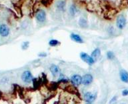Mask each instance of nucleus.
<instances>
[{
	"mask_svg": "<svg viewBox=\"0 0 128 104\" xmlns=\"http://www.w3.org/2000/svg\"><path fill=\"white\" fill-rule=\"evenodd\" d=\"M126 17L123 15H120L118 17L117 19V26L119 29H124V27L126 26Z\"/></svg>",
	"mask_w": 128,
	"mask_h": 104,
	"instance_id": "nucleus-1",
	"label": "nucleus"
},
{
	"mask_svg": "<svg viewBox=\"0 0 128 104\" xmlns=\"http://www.w3.org/2000/svg\"><path fill=\"white\" fill-rule=\"evenodd\" d=\"M81 58L84 61L86 62L89 65H92L94 63L95 60L92 58V57L89 56L88 54H87L85 53H82L80 55Z\"/></svg>",
	"mask_w": 128,
	"mask_h": 104,
	"instance_id": "nucleus-2",
	"label": "nucleus"
},
{
	"mask_svg": "<svg viewBox=\"0 0 128 104\" xmlns=\"http://www.w3.org/2000/svg\"><path fill=\"white\" fill-rule=\"evenodd\" d=\"M21 78L23 79V81L25 83H30L31 81H33V76L32 73H30V71H24L21 75Z\"/></svg>",
	"mask_w": 128,
	"mask_h": 104,
	"instance_id": "nucleus-3",
	"label": "nucleus"
},
{
	"mask_svg": "<svg viewBox=\"0 0 128 104\" xmlns=\"http://www.w3.org/2000/svg\"><path fill=\"white\" fill-rule=\"evenodd\" d=\"M36 16L38 21H39L40 22H43V21H45V19H46L45 12L42 9H40L37 11Z\"/></svg>",
	"mask_w": 128,
	"mask_h": 104,
	"instance_id": "nucleus-4",
	"label": "nucleus"
},
{
	"mask_svg": "<svg viewBox=\"0 0 128 104\" xmlns=\"http://www.w3.org/2000/svg\"><path fill=\"white\" fill-rule=\"evenodd\" d=\"M93 81L92 75L90 74H85L82 77V83L84 85H90Z\"/></svg>",
	"mask_w": 128,
	"mask_h": 104,
	"instance_id": "nucleus-5",
	"label": "nucleus"
},
{
	"mask_svg": "<svg viewBox=\"0 0 128 104\" xmlns=\"http://www.w3.org/2000/svg\"><path fill=\"white\" fill-rule=\"evenodd\" d=\"M71 81L74 85L78 86L82 83V77L79 75H74L71 78Z\"/></svg>",
	"mask_w": 128,
	"mask_h": 104,
	"instance_id": "nucleus-6",
	"label": "nucleus"
},
{
	"mask_svg": "<svg viewBox=\"0 0 128 104\" xmlns=\"http://www.w3.org/2000/svg\"><path fill=\"white\" fill-rule=\"evenodd\" d=\"M84 98H85V100L86 101L87 103L89 104H91L92 103L96 98V95L95 94H93L91 92H87L86 94H85L84 95Z\"/></svg>",
	"mask_w": 128,
	"mask_h": 104,
	"instance_id": "nucleus-7",
	"label": "nucleus"
},
{
	"mask_svg": "<svg viewBox=\"0 0 128 104\" xmlns=\"http://www.w3.org/2000/svg\"><path fill=\"white\" fill-rule=\"evenodd\" d=\"M9 33V27L5 24L0 25V35L3 37H6Z\"/></svg>",
	"mask_w": 128,
	"mask_h": 104,
	"instance_id": "nucleus-8",
	"label": "nucleus"
},
{
	"mask_svg": "<svg viewBox=\"0 0 128 104\" xmlns=\"http://www.w3.org/2000/svg\"><path fill=\"white\" fill-rule=\"evenodd\" d=\"M33 84H34V88L35 90H38L41 88L43 82L42 80V78H39V79H33Z\"/></svg>",
	"mask_w": 128,
	"mask_h": 104,
	"instance_id": "nucleus-9",
	"label": "nucleus"
},
{
	"mask_svg": "<svg viewBox=\"0 0 128 104\" xmlns=\"http://www.w3.org/2000/svg\"><path fill=\"white\" fill-rule=\"evenodd\" d=\"M65 90L67 91V92L69 93H71V94H76V95H78L79 94V92H78V90H77V88H76L75 85H69L65 88Z\"/></svg>",
	"mask_w": 128,
	"mask_h": 104,
	"instance_id": "nucleus-10",
	"label": "nucleus"
},
{
	"mask_svg": "<svg viewBox=\"0 0 128 104\" xmlns=\"http://www.w3.org/2000/svg\"><path fill=\"white\" fill-rule=\"evenodd\" d=\"M120 77L123 82L128 83V73L126 70H122L120 71Z\"/></svg>",
	"mask_w": 128,
	"mask_h": 104,
	"instance_id": "nucleus-11",
	"label": "nucleus"
},
{
	"mask_svg": "<svg viewBox=\"0 0 128 104\" xmlns=\"http://www.w3.org/2000/svg\"><path fill=\"white\" fill-rule=\"evenodd\" d=\"M59 84V82H57V83H56V82H51L50 83H47L46 85L47 88H48L50 91H55V90H56L57 89Z\"/></svg>",
	"mask_w": 128,
	"mask_h": 104,
	"instance_id": "nucleus-12",
	"label": "nucleus"
},
{
	"mask_svg": "<svg viewBox=\"0 0 128 104\" xmlns=\"http://www.w3.org/2000/svg\"><path fill=\"white\" fill-rule=\"evenodd\" d=\"M50 71L53 76H57L59 73V69L55 65H52L50 67Z\"/></svg>",
	"mask_w": 128,
	"mask_h": 104,
	"instance_id": "nucleus-13",
	"label": "nucleus"
},
{
	"mask_svg": "<svg viewBox=\"0 0 128 104\" xmlns=\"http://www.w3.org/2000/svg\"><path fill=\"white\" fill-rule=\"evenodd\" d=\"M71 38L73 41L76 42H78V43H83V40L82 39V38L80 37L79 35L78 34H75V33H72L71 35Z\"/></svg>",
	"mask_w": 128,
	"mask_h": 104,
	"instance_id": "nucleus-14",
	"label": "nucleus"
},
{
	"mask_svg": "<svg viewBox=\"0 0 128 104\" xmlns=\"http://www.w3.org/2000/svg\"><path fill=\"white\" fill-rule=\"evenodd\" d=\"M100 54H101L100 50H99V49H95V50L92 52V53H91V57H92V58L94 60H97V59L99 57V56H100Z\"/></svg>",
	"mask_w": 128,
	"mask_h": 104,
	"instance_id": "nucleus-15",
	"label": "nucleus"
},
{
	"mask_svg": "<svg viewBox=\"0 0 128 104\" xmlns=\"http://www.w3.org/2000/svg\"><path fill=\"white\" fill-rule=\"evenodd\" d=\"M65 3L63 1H59L57 3V7L60 9V10H63V9L65 8Z\"/></svg>",
	"mask_w": 128,
	"mask_h": 104,
	"instance_id": "nucleus-16",
	"label": "nucleus"
},
{
	"mask_svg": "<svg viewBox=\"0 0 128 104\" xmlns=\"http://www.w3.org/2000/svg\"><path fill=\"white\" fill-rule=\"evenodd\" d=\"M53 0H42V4L44 5L45 6L47 7L48 5H49L52 3Z\"/></svg>",
	"mask_w": 128,
	"mask_h": 104,
	"instance_id": "nucleus-17",
	"label": "nucleus"
},
{
	"mask_svg": "<svg viewBox=\"0 0 128 104\" xmlns=\"http://www.w3.org/2000/svg\"><path fill=\"white\" fill-rule=\"evenodd\" d=\"M49 45H50L51 46H57L58 44H59V42L56 40H51L50 42H49Z\"/></svg>",
	"mask_w": 128,
	"mask_h": 104,
	"instance_id": "nucleus-18",
	"label": "nucleus"
},
{
	"mask_svg": "<svg viewBox=\"0 0 128 104\" xmlns=\"http://www.w3.org/2000/svg\"><path fill=\"white\" fill-rule=\"evenodd\" d=\"M107 57L109 59H113L115 55H114V53L112 52H108L107 53Z\"/></svg>",
	"mask_w": 128,
	"mask_h": 104,
	"instance_id": "nucleus-19",
	"label": "nucleus"
},
{
	"mask_svg": "<svg viewBox=\"0 0 128 104\" xmlns=\"http://www.w3.org/2000/svg\"><path fill=\"white\" fill-rule=\"evenodd\" d=\"M28 46H29V42H24L23 44V46H22V49H23V50H26V49L28 48Z\"/></svg>",
	"mask_w": 128,
	"mask_h": 104,
	"instance_id": "nucleus-20",
	"label": "nucleus"
},
{
	"mask_svg": "<svg viewBox=\"0 0 128 104\" xmlns=\"http://www.w3.org/2000/svg\"><path fill=\"white\" fill-rule=\"evenodd\" d=\"M122 94H123V96H128V90H124L123 92H122Z\"/></svg>",
	"mask_w": 128,
	"mask_h": 104,
	"instance_id": "nucleus-21",
	"label": "nucleus"
},
{
	"mask_svg": "<svg viewBox=\"0 0 128 104\" xmlns=\"http://www.w3.org/2000/svg\"><path fill=\"white\" fill-rule=\"evenodd\" d=\"M47 54L45 53H40V55H39V56L40 57H46Z\"/></svg>",
	"mask_w": 128,
	"mask_h": 104,
	"instance_id": "nucleus-22",
	"label": "nucleus"
}]
</instances>
